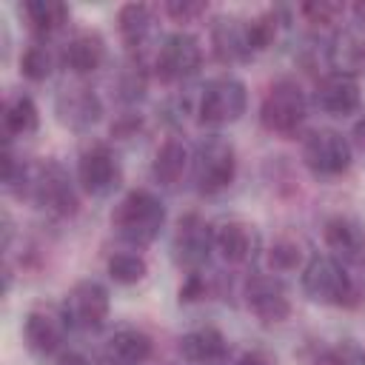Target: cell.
Wrapping results in <instances>:
<instances>
[{
  "instance_id": "obj_28",
  "label": "cell",
  "mask_w": 365,
  "mask_h": 365,
  "mask_svg": "<svg viewBox=\"0 0 365 365\" xmlns=\"http://www.w3.org/2000/svg\"><path fill=\"white\" fill-rule=\"evenodd\" d=\"M51 68H54V57H51V51H48L46 46H40V43L29 46V48L23 51V57H20V71H23L29 80H46V77L51 74Z\"/></svg>"
},
{
  "instance_id": "obj_10",
  "label": "cell",
  "mask_w": 365,
  "mask_h": 365,
  "mask_svg": "<svg viewBox=\"0 0 365 365\" xmlns=\"http://www.w3.org/2000/svg\"><path fill=\"white\" fill-rule=\"evenodd\" d=\"M77 180L88 194H108L120 182V165L106 145L83 151L77 163Z\"/></svg>"
},
{
  "instance_id": "obj_29",
  "label": "cell",
  "mask_w": 365,
  "mask_h": 365,
  "mask_svg": "<svg viewBox=\"0 0 365 365\" xmlns=\"http://www.w3.org/2000/svg\"><path fill=\"white\" fill-rule=\"evenodd\" d=\"M302 262V248L294 240H279L268 251V265L274 271H294Z\"/></svg>"
},
{
  "instance_id": "obj_7",
  "label": "cell",
  "mask_w": 365,
  "mask_h": 365,
  "mask_svg": "<svg viewBox=\"0 0 365 365\" xmlns=\"http://www.w3.org/2000/svg\"><path fill=\"white\" fill-rule=\"evenodd\" d=\"M302 160L317 177H339L351 165V145L336 131H314L302 145Z\"/></svg>"
},
{
  "instance_id": "obj_18",
  "label": "cell",
  "mask_w": 365,
  "mask_h": 365,
  "mask_svg": "<svg viewBox=\"0 0 365 365\" xmlns=\"http://www.w3.org/2000/svg\"><path fill=\"white\" fill-rule=\"evenodd\" d=\"M214 245H217V251L222 254L225 262L240 265V262H245L254 254L257 237H254L251 225H245V222H225V225L217 228Z\"/></svg>"
},
{
  "instance_id": "obj_26",
  "label": "cell",
  "mask_w": 365,
  "mask_h": 365,
  "mask_svg": "<svg viewBox=\"0 0 365 365\" xmlns=\"http://www.w3.org/2000/svg\"><path fill=\"white\" fill-rule=\"evenodd\" d=\"M145 259L140 254H131V251H120L108 259V277L120 285H134L145 277Z\"/></svg>"
},
{
  "instance_id": "obj_25",
  "label": "cell",
  "mask_w": 365,
  "mask_h": 365,
  "mask_svg": "<svg viewBox=\"0 0 365 365\" xmlns=\"http://www.w3.org/2000/svg\"><path fill=\"white\" fill-rule=\"evenodd\" d=\"M117 23H120L123 40H125L128 46H137V43H143V40L148 37V31H151V11H148V6H143V3H125V6L120 9V14H117Z\"/></svg>"
},
{
  "instance_id": "obj_8",
  "label": "cell",
  "mask_w": 365,
  "mask_h": 365,
  "mask_svg": "<svg viewBox=\"0 0 365 365\" xmlns=\"http://www.w3.org/2000/svg\"><path fill=\"white\" fill-rule=\"evenodd\" d=\"M63 314L68 319V325H77V328H100L108 317V294L100 282H91V279H83L77 282L66 302H63Z\"/></svg>"
},
{
  "instance_id": "obj_32",
  "label": "cell",
  "mask_w": 365,
  "mask_h": 365,
  "mask_svg": "<svg viewBox=\"0 0 365 365\" xmlns=\"http://www.w3.org/2000/svg\"><path fill=\"white\" fill-rule=\"evenodd\" d=\"M165 11L177 23H188V20H194V17H200L205 11V3H200V0H168L165 3Z\"/></svg>"
},
{
  "instance_id": "obj_33",
  "label": "cell",
  "mask_w": 365,
  "mask_h": 365,
  "mask_svg": "<svg viewBox=\"0 0 365 365\" xmlns=\"http://www.w3.org/2000/svg\"><path fill=\"white\" fill-rule=\"evenodd\" d=\"M200 297H205V279H202L200 274H191V277L182 282V288H180V299L194 302V299H200Z\"/></svg>"
},
{
  "instance_id": "obj_22",
  "label": "cell",
  "mask_w": 365,
  "mask_h": 365,
  "mask_svg": "<svg viewBox=\"0 0 365 365\" xmlns=\"http://www.w3.org/2000/svg\"><path fill=\"white\" fill-rule=\"evenodd\" d=\"M188 168V148L180 140H168L160 145L157 157H154V177L163 185H174L180 182V177Z\"/></svg>"
},
{
  "instance_id": "obj_6",
  "label": "cell",
  "mask_w": 365,
  "mask_h": 365,
  "mask_svg": "<svg viewBox=\"0 0 365 365\" xmlns=\"http://www.w3.org/2000/svg\"><path fill=\"white\" fill-rule=\"evenodd\" d=\"M248 103L245 86L237 77H217L205 86L200 100V120L211 125H225L242 117Z\"/></svg>"
},
{
  "instance_id": "obj_9",
  "label": "cell",
  "mask_w": 365,
  "mask_h": 365,
  "mask_svg": "<svg viewBox=\"0 0 365 365\" xmlns=\"http://www.w3.org/2000/svg\"><path fill=\"white\" fill-rule=\"evenodd\" d=\"M200 60H202V48L197 37L177 31L165 37V43L157 51V74L163 80H182L200 68Z\"/></svg>"
},
{
  "instance_id": "obj_14",
  "label": "cell",
  "mask_w": 365,
  "mask_h": 365,
  "mask_svg": "<svg viewBox=\"0 0 365 365\" xmlns=\"http://www.w3.org/2000/svg\"><path fill=\"white\" fill-rule=\"evenodd\" d=\"M214 245V234L208 228V222H202L197 214H188L180 220L177 225V237H174V251L177 259L185 265H200L208 257V248Z\"/></svg>"
},
{
  "instance_id": "obj_13",
  "label": "cell",
  "mask_w": 365,
  "mask_h": 365,
  "mask_svg": "<svg viewBox=\"0 0 365 365\" xmlns=\"http://www.w3.org/2000/svg\"><path fill=\"white\" fill-rule=\"evenodd\" d=\"M314 100L317 106L325 111V114H351L356 106H359V86L354 80V74H342V71H334L328 77H322L317 83V91H314Z\"/></svg>"
},
{
  "instance_id": "obj_37",
  "label": "cell",
  "mask_w": 365,
  "mask_h": 365,
  "mask_svg": "<svg viewBox=\"0 0 365 365\" xmlns=\"http://www.w3.org/2000/svg\"><path fill=\"white\" fill-rule=\"evenodd\" d=\"M354 11H356V14H359V17H362V20H365V0H359V3H356V6H354Z\"/></svg>"
},
{
  "instance_id": "obj_34",
  "label": "cell",
  "mask_w": 365,
  "mask_h": 365,
  "mask_svg": "<svg viewBox=\"0 0 365 365\" xmlns=\"http://www.w3.org/2000/svg\"><path fill=\"white\" fill-rule=\"evenodd\" d=\"M54 365H91L80 351H63L60 356H57V362Z\"/></svg>"
},
{
  "instance_id": "obj_23",
  "label": "cell",
  "mask_w": 365,
  "mask_h": 365,
  "mask_svg": "<svg viewBox=\"0 0 365 365\" xmlns=\"http://www.w3.org/2000/svg\"><path fill=\"white\" fill-rule=\"evenodd\" d=\"M37 128V106L26 94H14L3 106V131L9 137H20Z\"/></svg>"
},
{
  "instance_id": "obj_1",
  "label": "cell",
  "mask_w": 365,
  "mask_h": 365,
  "mask_svg": "<svg viewBox=\"0 0 365 365\" xmlns=\"http://www.w3.org/2000/svg\"><path fill=\"white\" fill-rule=\"evenodd\" d=\"M111 222L123 240L134 245H148L165 222V208L151 191H131L114 208Z\"/></svg>"
},
{
  "instance_id": "obj_16",
  "label": "cell",
  "mask_w": 365,
  "mask_h": 365,
  "mask_svg": "<svg viewBox=\"0 0 365 365\" xmlns=\"http://www.w3.org/2000/svg\"><path fill=\"white\" fill-rule=\"evenodd\" d=\"M103 106L88 88H68L57 97V117L68 128H88L100 120Z\"/></svg>"
},
{
  "instance_id": "obj_15",
  "label": "cell",
  "mask_w": 365,
  "mask_h": 365,
  "mask_svg": "<svg viewBox=\"0 0 365 365\" xmlns=\"http://www.w3.org/2000/svg\"><path fill=\"white\" fill-rule=\"evenodd\" d=\"M211 40H214V51L220 60L234 63V60H245L254 51L251 43V29L245 20L237 17H220L217 26L211 29Z\"/></svg>"
},
{
  "instance_id": "obj_20",
  "label": "cell",
  "mask_w": 365,
  "mask_h": 365,
  "mask_svg": "<svg viewBox=\"0 0 365 365\" xmlns=\"http://www.w3.org/2000/svg\"><path fill=\"white\" fill-rule=\"evenodd\" d=\"M103 57H106L103 37H100V34H91V31L77 34V37L66 46V54H63L66 66H68L71 71H77V74H88V71L100 68Z\"/></svg>"
},
{
  "instance_id": "obj_17",
  "label": "cell",
  "mask_w": 365,
  "mask_h": 365,
  "mask_svg": "<svg viewBox=\"0 0 365 365\" xmlns=\"http://www.w3.org/2000/svg\"><path fill=\"white\" fill-rule=\"evenodd\" d=\"M180 351L194 365H214L225 356L228 345H225V336L217 328H197V331H191L180 339Z\"/></svg>"
},
{
  "instance_id": "obj_24",
  "label": "cell",
  "mask_w": 365,
  "mask_h": 365,
  "mask_svg": "<svg viewBox=\"0 0 365 365\" xmlns=\"http://www.w3.org/2000/svg\"><path fill=\"white\" fill-rule=\"evenodd\" d=\"M23 11H26L31 29L40 34H51L68 20V6L60 0H29L23 6Z\"/></svg>"
},
{
  "instance_id": "obj_36",
  "label": "cell",
  "mask_w": 365,
  "mask_h": 365,
  "mask_svg": "<svg viewBox=\"0 0 365 365\" xmlns=\"http://www.w3.org/2000/svg\"><path fill=\"white\" fill-rule=\"evenodd\" d=\"M354 140H356V145H359V148H365V117L354 125Z\"/></svg>"
},
{
  "instance_id": "obj_11",
  "label": "cell",
  "mask_w": 365,
  "mask_h": 365,
  "mask_svg": "<svg viewBox=\"0 0 365 365\" xmlns=\"http://www.w3.org/2000/svg\"><path fill=\"white\" fill-rule=\"evenodd\" d=\"M245 299H248V308L262 319V322H282L288 314H291V305H288V297L282 291V285L274 279V277H251L248 285H245Z\"/></svg>"
},
{
  "instance_id": "obj_30",
  "label": "cell",
  "mask_w": 365,
  "mask_h": 365,
  "mask_svg": "<svg viewBox=\"0 0 365 365\" xmlns=\"http://www.w3.org/2000/svg\"><path fill=\"white\" fill-rule=\"evenodd\" d=\"M299 14L314 23V26H331L339 20L342 14V6L339 3H331V0H314V3H302L299 6Z\"/></svg>"
},
{
  "instance_id": "obj_27",
  "label": "cell",
  "mask_w": 365,
  "mask_h": 365,
  "mask_svg": "<svg viewBox=\"0 0 365 365\" xmlns=\"http://www.w3.org/2000/svg\"><path fill=\"white\" fill-rule=\"evenodd\" d=\"M334 63L342 74H351L356 71L359 66H365V40L356 37V34H342L334 46Z\"/></svg>"
},
{
  "instance_id": "obj_4",
  "label": "cell",
  "mask_w": 365,
  "mask_h": 365,
  "mask_svg": "<svg viewBox=\"0 0 365 365\" xmlns=\"http://www.w3.org/2000/svg\"><path fill=\"white\" fill-rule=\"evenodd\" d=\"M259 120L274 134H294L305 120V97H302L299 86L291 80L274 83L262 100Z\"/></svg>"
},
{
  "instance_id": "obj_2",
  "label": "cell",
  "mask_w": 365,
  "mask_h": 365,
  "mask_svg": "<svg viewBox=\"0 0 365 365\" xmlns=\"http://www.w3.org/2000/svg\"><path fill=\"white\" fill-rule=\"evenodd\" d=\"M23 188L37 205L48 208L51 214H60V217H68L77 211V194L66 177V171L54 163H46V165H26L23 177H20Z\"/></svg>"
},
{
  "instance_id": "obj_12",
  "label": "cell",
  "mask_w": 365,
  "mask_h": 365,
  "mask_svg": "<svg viewBox=\"0 0 365 365\" xmlns=\"http://www.w3.org/2000/svg\"><path fill=\"white\" fill-rule=\"evenodd\" d=\"M66 328H68V319L66 314H57L51 308H34L29 317H26V325H23V334H26V342L31 351L37 354H51L63 345L66 339Z\"/></svg>"
},
{
  "instance_id": "obj_19",
  "label": "cell",
  "mask_w": 365,
  "mask_h": 365,
  "mask_svg": "<svg viewBox=\"0 0 365 365\" xmlns=\"http://www.w3.org/2000/svg\"><path fill=\"white\" fill-rule=\"evenodd\" d=\"M325 242L339 257H359L365 251V231L351 217H331L325 222Z\"/></svg>"
},
{
  "instance_id": "obj_3",
  "label": "cell",
  "mask_w": 365,
  "mask_h": 365,
  "mask_svg": "<svg viewBox=\"0 0 365 365\" xmlns=\"http://www.w3.org/2000/svg\"><path fill=\"white\" fill-rule=\"evenodd\" d=\"M237 171V160H234V148L231 143H225L222 137H208L197 145L194 154V180L197 188L202 194H217L222 191Z\"/></svg>"
},
{
  "instance_id": "obj_31",
  "label": "cell",
  "mask_w": 365,
  "mask_h": 365,
  "mask_svg": "<svg viewBox=\"0 0 365 365\" xmlns=\"http://www.w3.org/2000/svg\"><path fill=\"white\" fill-rule=\"evenodd\" d=\"M322 365H365V354L354 342H339L336 348L325 351Z\"/></svg>"
},
{
  "instance_id": "obj_5",
  "label": "cell",
  "mask_w": 365,
  "mask_h": 365,
  "mask_svg": "<svg viewBox=\"0 0 365 365\" xmlns=\"http://www.w3.org/2000/svg\"><path fill=\"white\" fill-rule=\"evenodd\" d=\"M302 288L314 302L322 305H348L354 299V285L345 268L331 257H317L302 274Z\"/></svg>"
},
{
  "instance_id": "obj_35",
  "label": "cell",
  "mask_w": 365,
  "mask_h": 365,
  "mask_svg": "<svg viewBox=\"0 0 365 365\" xmlns=\"http://www.w3.org/2000/svg\"><path fill=\"white\" fill-rule=\"evenodd\" d=\"M237 365H268V359H265L262 354H257V351H251V354H242Z\"/></svg>"
},
{
  "instance_id": "obj_21",
  "label": "cell",
  "mask_w": 365,
  "mask_h": 365,
  "mask_svg": "<svg viewBox=\"0 0 365 365\" xmlns=\"http://www.w3.org/2000/svg\"><path fill=\"white\" fill-rule=\"evenodd\" d=\"M151 356V339L143 331H120L108 342V362L111 365H143Z\"/></svg>"
}]
</instances>
